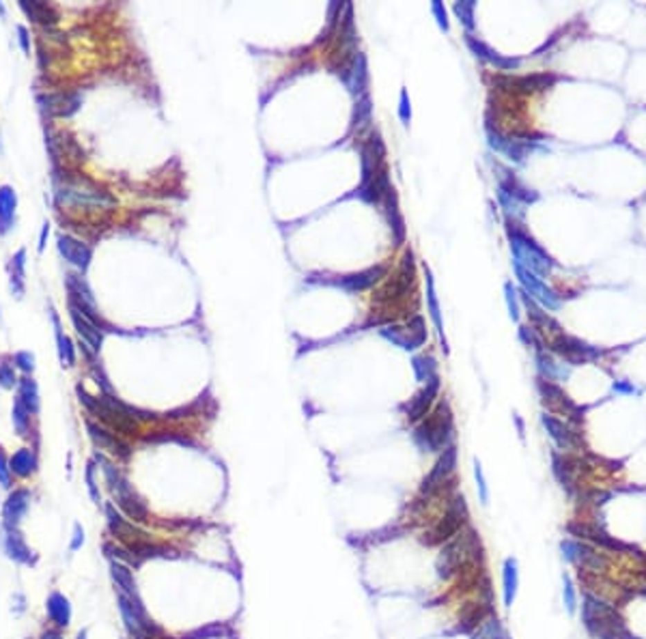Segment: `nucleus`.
<instances>
[{"label": "nucleus", "mask_w": 646, "mask_h": 639, "mask_svg": "<svg viewBox=\"0 0 646 639\" xmlns=\"http://www.w3.org/2000/svg\"><path fill=\"white\" fill-rule=\"evenodd\" d=\"M582 622L595 639H636L616 609L591 592L582 598Z\"/></svg>", "instance_id": "obj_7"}, {"label": "nucleus", "mask_w": 646, "mask_h": 639, "mask_svg": "<svg viewBox=\"0 0 646 639\" xmlns=\"http://www.w3.org/2000/svg\"><path fill=\"white\" fill-rule=\"evenodd\" d=\"M562 603H564V609L569 613H575L577 611V590H575V584L569 575L562 577Z\"/></svg>", "instance_id": "obj_49"}, {"label": "nucleus", "mask_w": 646, "mask_h": 639, "mask_svg": "<svg viewBox=\"0 0 646 639\" xmlns=\"http://www.w3.org/2000/svg\"><path fill=\"white\" fill-rule=\"evenodd\" d=\"M496 172H500V174H498V188L504 190L508 196H513L515 201H519L521 205H530V203H537V201H539V194H537L535 190H530V188H526L508 168L496 164Z\"/></svg>", "instance_id": "obj_27"}, {"label": "nucleus", "mask_w": 646, "mask_h": 639, "mask_svg": "<svg viewBox=\"0 0 646 639\" xmlns=\"http://www.w3.org/2000/svg\"><path fill=\"white\" fill-rule=\"evenodd\" d=\"M84 478H87V487H89V493L93 497V502L100 504V489H97V483H95V461H89Z\"/></svg>", "instance_id": "obj_57"}, {"label": "nucleus", "mask_w": 646, "mask_h": 639, "mask_svg": "<svg viewBox=\"0 0 646 639\" xmlns=\"http://www.w3.org/2000/svg\"><path fill=\"white\" fill-rule=\"evenodd\" d=\"M554 476L558 478V483L562 489H566L569 493H573V483H575V471H573V463L569 456L564 454H554Z\"/></svg>", "instance_id": "obj_42"}, {"label": "nucleus", "mask_w": 646, "mask_h": 639, "mask_svg": "<svg viewBox=\"0 0 646 639\" xmlns=\"http://www.w3.org/2000/svg\"><path fill=\"white\" fill-rule=\"evenodd\" d=\"M472 639H508L504 633V627L500 622V618L496 613H492L487 620L472 633Z\"/></svg>", "instance_id": "obj_46"}, {"label": "nucleus", "mask_w": 646, "mask_h": 639, "mask_svg": "<svg viewBox=\"0 0 646 639\" xmlns=\"http://www.w3.org/2000/svg\"><path fill=\"white\" fill-rule=\"evenodd\" d=\"M58 252L65 258L67 263H71L73 267L78 269H87L91 258H93V250L89 244L80 242V239H75L71 235H61L58 237Z\"/></svg>", "instance_id": "obj_25"}, {"label": "nucleus", "mask_w": 646, "mask_h": 639, "mask_svg": "<svg viewBox=\"0 0 646 639\" xmlns=\"http://www.w3.org/2000/svg\"><path fill=\"white\" fill-rule=\"evenodd\" d=\"M13 426H15V431L19 433V435H28V429H30V411L19 403V401H15L13 403Z\"/></svg>", "instance_id": "obj_50"}, {"label": "nucleus", "mask_w": 646, "mask_h": 639, "mask_svg": "<svg viewBox=\"0 0 646 639\" xmlns=\"http://www.w3.org/2000/svg\"><path fill=\"white\" fill-rule=\"evenodd\" d=\"M13 362H15V366H17L19 370L30 372V370L35 368V355H33L30 351H17V353L13 355Z\"/></svg>", "instance_id": "obj_56"}, {"label": "nucleus", "mask_w": 646, "mask_h": 639, "mask_svg": "<svg viewBox=\"0 0 646 639\" xmlns=\"http://www.w3.org/2000/svg\"><path fill=\"white\" fill-rule=\"evenodd\" d=\"M465 46L472 50V54H476L481 61H485V63H489V65H494L498 71H513V69H517L519 65H521V61L519 58H513V56H502V54H498L496 50H492L489 48L483 39H478V37H474L472 33H465Z\"/></svg>", "instance_id": "obj_22"}, {"label": "nucleus", "mask_w": 646, "mask_h": 639, "mask_svg": "<svg viewBox=\"0 0 646 639\" xmlns=\"http://www.w3.org/2000/svg\"><path fill=\"white\" fill-rule=\"evenodd\" d=\"M537 366H539L541 379H545V381H560V379H566V370L560 368L554 359L545 353L541 341H537Z\"/></svg>", "instance_id": "obj_40"}, {"label": "nucleus", "mask_w": 646, "mask_h": 639, "mask_svg": "<svg viewBox=\"0 0 646 639\" xmlns=\"http://www.w3.org/2000/svg\"><path fill=\"white\" fill-rule=\"evenodd\" d=\"M492 613H494V607H492V603H489V601H481V598H478V601H474V603H467L459 611L457 631L472 635Z\"/></svg>", "instance_id": "obj_28"}, {"label": "nucleus", "mask_w": 646, "mask_h": 639, "mask_svg": "<svg viewBox=\"0 0 646 639\" xmlns=\"http://www.w3.org/2000/svg\"><path fill=\"white\" fill-rule=\"evenodd\" d=\"M431 11H433V15H436V19H438L440 28H442V30H448V28H450V24H448V15H446V9H444V5L440 3V0H433V5H431Z\"/></svg>", "instance_id": "obj_60"}, {"label": "nucleus", "mask_w": 646, "mask_h": 639, "mask_svg": "<svg viewBox=\"0 0 646 639\" xmlns=\"http://www.w3.org/2000/svg\"><path fill=\"white\" fill-rule=\"evenodd\" d=\"M370 112H373V102H370V95L366 93V95L358 97V102H356L354 118H351V125H354V129L360 132L370 121Z\"/></svg>", "instance_id": "obj_48"}, {"label": "nucleus", "mask_w": 646, "mask_h": 639, "mask_svg": "<svg viewBox=\"0 0 646 639\" xmlns=\"http://www.w3.org/2000/svg\"><path fill=\"white\" fill-rule=\"evenodd\" d=\"M384 341L403 351H416L427 343V325L420 314H412L405 323H390L379 330Z\"/></svg>", "instance_id": "obj_11"}, {"label": "nucleus", "mask_w": 646, "mask_h": 639, "mask_svg": "<svg viewBox=\"0 0 646 639\" xmlns=\"http://www.w3.org/2000/svg\"><path fill=\"white\" fill-rule=\"evenodd\" d=\"M455 13L457 17L463 22V26L469 30H474V9H476V3L474 0H463V3H455Z\"/></svg>", "instance_id": "obj_51"}, {"label": "nucleus", "mask_w": 646, "mask_h": 639, "mask_svg": "<svg viewBox=\"0 0 646 639\" xmlns=\"http://www.w3.org/2000/svg\"><path fill=\"white\" fill-rule=\"evenodd\" d=\"M412 439L422 452H433V454H442L446 448L455 446V417H453V409H450L448 401L442 398V401L436 403V407L429 411L427 417H422L418 424H414Z\"/></svg>", "instance_id": "obj_4"}, {"label": "nucleus", "mask_w": 646, "mask_h": 639, "mask_svg": "<svg viewBox=\"0 0 646 639\" xmlns=\"http://www.w3.org/2000/svg\"><path fill=\"white\" fill-rule=\"evenodd\" d=\"M87 431H89L93 446L97 450H102V454H110L112 458H116V461H127V458L132 456V446L121 435H116L114 431L106 429L104 424L87 420Z\"/></svg>", "instance_id": "obj_13"}, {"label": "nucleus", "mask_w": 646, "mask_h": 639, "mask_svg": "<svg viewBox=\"0 0 646 639\" xmlns=\"http://www.w3.org/2000/svg\"><path fill=\"white\" fill-rule=\"evenodd\" d=\"M17 384V377L11 364H0V386L5 390H11Z\"/></svg>", "instance_id": "obj_58"}, {"label": "nucleus", "mask_w": 646, "mask_h": 639, "mask_svg": "<svg viewBox=\"0 0 646 639\" xmlns=\"http://www.w3.org/2000/svg\"><path fill=\"white\" fill-rule=\"evenodd\" d=\"M537 388H539V392H541L543 403H545L547 407H550L552 411H558V413H562V415H569L571 420H575V422H582V413H584V411L571 401L569 396L564 394V390H562L560 386H556L554 381H545V379L539 377Z\"/></svg>", "instance_id": "obj_17"}, {"label": "nucleus", "mask_w": 646, "mask_h": 639, "mask_svg": "<svg viewBox=\"0 0 646 639\" xmlns=\"http://www.w3.org/2000/svg\"><path fill=\"white\" fill-rule=\"evenodd\" d=\"M483 562V541L478 532L467 525L455 538H450L446 545L440 547L438 557V577L448 582V579L465 575L467 570H474Z\"/></svg>", "instance_id": "obj_1"}, {"label": "nucleus", "mask_w": 646, "mask_h": 639, "mask_svg": "<svg viewBox=\"0 0 646 639\" xmlns=\"http://www.w3.org/2000/svg\"><path fill=\"white\" fill-rule=\"evenodd\" d=\"M69 314H71V323L80 336V341L84 343V347L91 349V353H97L102 349V343H104V330L100 325H95L89 316H84L80 310L75 306L69 304Z\"/></svg>", "instance_id": "obj_24"}, {"label": "nucleus", "mask_w": 646, "mask_h": 639, "mask_svg": "<svg viewBox=\"0 0 646 639\" xmlns=\"http://www.w3.org/2000/svg\"><path fill=\"white\" fill-rule=\"evenodd\" d=\"M550 345L569 364H584V362H591V359L599 357V349L577 341V338H573L569 334H562V332L552 338Z\"/></svg>", "instance_id": "obj_18"}, {"label": "nucleus", "mask_w": 646, "mask_h": 639, "mask_svg": "<svg viewBox=\"0 0 646 639\" xmlns=\"http://www.w3.org/2000/svg\"><path fill=\"white\" fill-rule=\"evenodd\" d=\"M110 577L116 586V592L119 594H125L129 598H138V588H136V579H134V573L127 564L119 562V560H112L110 564Z\"/></svg>", "instance_id": "obj_36"}, {"label": "nucleus", "mask_w": 646, "mask_h": 639, "mask_svg": "<svg viewBox=\"0 0 646 639\" xmlns=\"http://www.w3.org/2000/svg\"><path fill=\"white\" fill-rule=\"evenodd\" d=\"M0 485L5 489L11 487V467H9V458L5 456L3 448H0Z\"/></svg>", "instance_id": "obj_59"}, {"label": "nucleus", "mask_w": 646, "mask_h": 639, "mask_svg": "<svg viewBox=\"0 0 646 639\" xmlns=\"http://www.w3.org/2000/svg\"><path fill=\"white\" fill-rule=\"evenodd\" d=\"M75 392H78V398H80V403L84 405V409L106 429L114 431L116 435H136L138 433V422L143 420V417L138 415L141 413L138 409L121 403L114 394L91 396L82 386H78Z\"/></svg>", "instance_id": "obj_2"}, {"label": "nucleus", "mask_w": 646, "mask_h": 639, "mask_svg": "<svg viewBox=\"0 0 646 639\" xmlns=\"http://www.w3.org/2000/svg\"><path fill=\"white\" fill-rule=\"evenodd\" d=\"M341 82L354 93L356 97L366 95V87H368V67H366V58L364 54H358L349 65H345L341 71H337Z\"/></svg>", "instance_id": "obj_23"}, {"label": "nucleus", "mask_w": 646, "mask_h": 639, "mask_svg": "<svg viewBox=\"0 0 646 639\" xmlns=\"http://www.w3.org/2000/svg\"><path fill=\"white\" fill-rule=\"evenodd\" d=\"M457 458H459V452H457V446H450L446 448L440 458L436 461V465L431 467V471L424 476V480L420 483L418 487V493L414 497V502L409 504V510L412 512H422L427 506H431L440 499L442 495L444 497H450L448 491L455 489V471H457Z\"/></svg>", "instance_id": "obj_6"}, {"label": "nucleus", "mask_w": 646, "mask_h": 639, "mask_svg": "<svg viewBox=\"0 0 646 639\" xmlns=\"http://www.w3.org/2000/svg\"><path fill=\"white\" fill-rule=\"evenodd\" d=\"M48 235H50V226H48V224H44V231H42V237H39V252H44V248H46V239H48Z\"/></svg>", "instance_id": "obj_64"}, {"label": "nucleus", "mask_w": 646, "mask_h": 639, "mask_svg": "<svg viewBox=\"0 0 646 639\" xmlns=\"http://www.w3.org/2000/svg\"><path fill=\"white\" fill-rule=\"evenodd\" d=\"M517 590H519V566L515 557H508L502 566V596H504L506 607H511L515 603Z\"/></svg>", "instance_id": "obj_37"}, {"label": "nucleus", "mask_w": 646, "mask_h": 639, "mask_svg": "<svg viewBox=\"0 0 646 639\" xmlns=\"http://www.w3.org/2000/svg\"><path fill=\"white\" fill-rule=\"evenodd\" d=\"M521 302H523V308H526V312H528V318H530V325H532V330H539V332H554V336L556 334H560L562 330H560V325L554 321V318L547 314V312H543V308L535 302V299L528 295L526 291H521Z\"/></svg>", "instance_id": "obj_33"}, {"label": "nucleus", "mask_w": 646, "mask_h": 639, "mask_svg": "<svg viewBox=\"0 0 646 639\" xmlns=\"http://www.w3.org/2000/svg\"><path fill=\"white\" fill-rule=\"evenodd\" d=\"M515 273H517V278H519V282H521L523 291H526L528 295H530L537 304H541V306H545V308H550V310H558V308H560V297L556 295L554 289L547 287L539 276H535L532 271L523 269V267L517 265V263H515Z\"/></svg>", "instance_id": "obj_19"}, {"label": "nucleus", "mask_w": 646, "mask_h": 639, "mask_svg": "<svg viewBox=\"0 0 646 639\" xmlns=\"http://www.w3.org/2000/svg\"><path fill=\"white\" fill-rule=\"evenodd\" d=\"M560 551L566 562L575 564L580 570L589 573H603L608 568V557L599 553V549L586 541H577V538H564L560 543Z\"/></svg>", "instance_id": "obj_12"}, {"label": "nucleus", "mask_w": 646, "mask_h": 639, "mask_svg": "<svg viewBox=\"0 0 646 639\" xmlns=\"http://www.w3.org/2000/svg\"><path fill=\"white\" fill-rule=\"evenodd\" d=\"M3 545H5L7 555L11 557L13 562H17V564H30V562H33V551H30V547L26 545V541L22 538V534H19L15 528H7V525H5Z\"/></svg>", "instance_id": "obj_34"}, {"label": "nucleus", "mask_w": 646, "mask_h": 639, "mask_svg": "<svg viewBox=\"0 0 646 639\" xmlns=\"http://www.w3.org/2000/svg\"><path fill=\"white\" fill-rule=\"evenodd\" d=\"M56 198L61 205H78V207H104L116 203L106 190L97 188L89 179H75V181L65 183L56 192Z\"/></svg>", "instance_id": "obj_10"}, {"label": "nucleus", "mask_w": 646, "mask_h": 639, "mask_svg": "<svg viewBox=\"0 0 646 639\" xmlns=\"http://www.w3.org/2000/svg\"><path fill=\"white\" fill-rule=\"evenodd\" d=\"M467 525H469V510L465 504V497L455 493L446 499L444 512L438 519H433V523L420 534V543L427 547H442L450 538H455L459 532H463Z\"/></svg>", "instance_id": "obj_8"}, {"label": "nucleus", "mask_w": 646, "mask_h": 639, "mask_svg": "<svg viewBox=\"0 0 646 639\" xmlns=\"http://www.w3.org/2000/svg\"><path fill=\"white\" fill-rule=\"evenodd\" d=\"M541 424H543V429L547 431V435H550L552 442L556 444L558 450H562V452H575V450H580V448L584 446L582 435H580L571 424H566L564 420L556 417L554 413H543V415H541Z\"/></svg>", "instance_id": "obj_16"}, {"label": "nucleus", "mask_w": 646, "mask_h": 639, "mask_svg": "<svg viewBox=\"0 0 646 639\" xmlns=\"http://www.w3.org/2000/svg\"><path fill=\"white\" fill-rule=\"evenodd\" d=\"M412 368H414V375L420 384H429L431 379L440 377L438 375V362L433 355L429 353H422V355H414L412 357Z\"/></svg>", "instance_id": "obj_43"}, {"label": "nucleus", "mask_w": 646, "mask_h": 639, "mask_svg": "<svg viewBox=\"0 0 646 639\" xmlns=\"http://www.w3.org/2000/svg\"><path fill=\"white\" fill-rule=\"evenodd\" d=\"M52 321H54V327H56V343H58V357H61L63 366H73L75 362V351H73V345L69 338L63 334L61 330V323H58V316L52 314Z\"/></svg>", "instance_id": "obj_45"}, {"label": "nucleus", "mask_w": 646, "mask_h": 639, "mask_svg": "<svg viewBox=\"0 0 646 639\" xmlns=\"http://www.w3.org/2000/svg\"><path fill=\"white\" fill-rule=\"evenodd\" d=\"M498 198H500V205H502V209L506 211L508 217H511V215H513V217H515V215L521 217V215H523V209H521L523 205H521L519 201H515L513 196H508V194H506L504 190H500V188H498Z\"/></svg>", "instance_id": "obj_52"}, {"label": "nucleus", "mask_w": 646, "mask_h": 639, "mask_svg": "<svg viewBox=\"0 0 646 639\" xmlns=\"http://www.w3.org/2000/svg\"><path fill=\"white\" fill-rule=\"evenodd\" d=\"M399 118L403 121V125H409V121H412V102H409V95L405 89L399 95Z\"/></svg>", "instance_id": "obj_55"}, {"label": "nucleus", "mask_w": 646, "mask_h": 639, "mask_svg": "<svg viewBox=\"0 0 646 639\" xmlns=\"http://www.w3.org/2000/svg\"><path fill=\"white\" fill-rule=\"evenodd\" d=\"M504 297H506V306H508V314H511L513 321L519 318V304H517V291L513 287V282L504 285Z\"/></svg>", "instance_id": "obj_53"}, {"label": "nucleus", "mask_w": 646, "mask_h": 639, "mask_svg": "<svg viewBox=\"0 0 646 639\" xmlns=\"http://www.w3.org/2000/svg\"><path fill=\"white\" fill-rule=\"evenodd\" d=\"M487 138H489V147H492L496 153H502L504 157H508L511 162H523L526 155L530 153V145L517 136H506L494 127H487Z\"/></svg>", "instance_id": "obj_21"}, {"label": "nucleus", "mask_w": 646, "mask_h": 639, "mask_svg": "<svg viewBox=\"0 0 646 639\" xmlns=\"http://www.w3.org/2000/svg\"><path fill=\"white\" fill-rule=\"evenodd\" d=\"M39 639H63V635H61V629H48L42 633Z\"/></svg>", "instance_id": "obj_63"}, {"label": "nucleus", "mask_w": 646, "mask_h": 639, "mask_svg": "<svg viewBox=\"0 0 646 639\" xmlns=\"http://www.w3.org/2000/svg\"><path fill=\"white\" fill-rule=\"evenodd\" d=\"M11 474L17 478H30L37 471V456L30 448H19L11 458H9Z\"/></svg>", "instance_id": "obj_39"}, {"label": "nucleus", "mask_w": 646, "mask_h": 639, "mask_svg": "<svg viewBox=\"0 0 646 639\" xmlns=\"http://www.w3.org/2000/svg\"><path fill=\"white\" fill-rule=\"evenodd\" d=\"M388 273H390V265L379 263V265H373L368 269H362L358 273L343 276L341 280H337V285L349 293H362V291H368V289L377 287L379 282H384Z\"/></svg>", "instance_id": "obj_20"}, {"label": "nucleus", "mask_w": 646, "mask_h": 639, "mask_svg": "<svg viewBox=\"0 0 646 639\" xmlns=\"http://www.w3.org/2000/svg\"><path fill=\"white\" fill-rule=\"evenodd\" d=\"M360 168H362V183L370 181L375 174L388 168L386 147L377 129H370V134L360 143Z\"/></svg>", "instance_id": "obj_14"}, {"label": "nucleus", "mask_w": 646, "mask_h": 639, "mask_svg": "<svg viewBox=\"0 0 646 639\" xmlns=\"http://www.w3.org/2000/svg\"><path fill=\"white\" fill-rule=\"evenodd\" d=\"M416 287V258H414V250L407 248L399 261V267L386 276L384 285L373 293L370 297V304L373 308H379L382 312H390V310H399L401 306L407 308L409 306V293H414Z\"/></svg>", "instance_id": "obj_3"}, {"label": "nucleus", "mask_w": 646, "mask_h": 639, "mask_svg": "<svg viewBox=\"0 0 646 639\" xmlns=\"http://www.w3.org/2000/svg\"><path fill=\"white\" fill-rule=\"evenodd\" d=\"M46 611H48V618L54 622L56 629L69 627V622H71V605L65 598V594L52 592L48 596V601H46Z\"/></svg>", "instance_id": "obj_35"}, {"label": "nucleus", "mask_w": 646, "mask_h": 639, "mask_svg": "<svg viewBox=\"0 0 646 639\" xmlns=\"http://www.w3.org/2000/svg\"><path fill=\"white\" fill-rule=\"evenodd\" d=\"M28 502H30V493L26 489H15L13 493H9L7 502L3 506V519L7 528H15L22 516L28 510Z\"/></svg>", "instance_id": "obj_32"}, {"label": "nucleus", "mask_w": 646, "mask_h": 639, "mask_svg": "<svg viewBox=\"0 0 646 639\" xmlns=\"http://www.w3.org/2000/svg\"><path fill=\"white\" fill-rule=\"evenodd\" d=\"M17 401L22 403L30 413H37V411H39V390H37V384L33 381L30 377H24L22 381H19Z\"/></svg>", "instance_id": "obj_44"}, {"label": "nucleus", "mask_w": 646, "mask_h": 639, "mask_svg": "<svg viewBox=\"0 0 646 639\" xmlns=\"http://www.w3.org/2000/svg\"><path fill=\"white\" fill-rule=\"evenodd\" d=\"M19 7H22V11L30 19H35V22H39V24H54L58 19V13L46 3H37V0H19Z\"/></svg>", "instance_id": "obj_41"}, {"label": "nucleus", "mask_w": 646, "mask_h": 639, "mask_svg": "<svg viewBox=\"0 0 646 639\" xmlns=\"http://www.w3.org/2000/svg\"><path fill=\"white\" fill-rule=\"evenodd\" d=\"M424 285H427V310H429V316H431V321H433V325L438 330V336L442 341L444 353H448V343H446L444 323H442V310H440V299H438V293H436V280H433V273H431V269L427 265H424Z\"/></svg>", "instance_id": "obj_31"}, {"label": "nucleus", "mask_w": 646, "mask_h": 639, "mask_svg": "<svg viewBox=\"0 0 646 639\" xmlns=\"http://www.w3.org/2000/svg\"><path fill=\"white\" fill-rule=\"evenodd\" d=\"M44 110L52 116H71L80 108V95L78 93H50L39 97Z\"/></svg>", "instance_id": "obj_30"}, {"label": "nucleus", "mask_w": 646, "mask_h": 639, "mask_svg": "<svg viewBox=\"0 0 646 639\" xmlns=\"http://www.w3.org/2000/svg\"><path fill=\"white\" fill-rule=\"evenodd\" d=\"M474 478H476V489H478V499L481 504L487 506L489 504V487H487V480H485V474H483V467L478 461H474Z\"/></svg>", "instance_id": "obj_54"}, {"label": "nucleus", "mask_w": 646, "mask_h": 639, "mask_svg": "<svg viewBox=\"0 0 646 639\" xmlns=\"http://www.w3.org/2000/svg\"><path fill=\"white\" fill-rule=\"evenodd\" d=\"M24 258H26L24 250H19L11 258V291L15 297H22L24 293Z\"/></svg>", "instance_id": "obj_47"}, {"label": "nucleus", "mask_w": 646, "mask_h": 639, "mask_svg": "<svg viewBox=\"0 0 646 639\" xmlns=\"http://www.w3.org/2000/svg\"><path fill=\"white\" fill-rule=\"evenodd\" d=\"M506 235H508V242H511V252L515 256L517 265H521L528 271H532L539 278H545L554 269V265H556L554 258L547 254L523 228L513 224L511 219L506 222Z\"/></svg>", "instance_id": "obj_9"}, {"label": "nucleus", "mask_w": 646, "mask_h": 639, "mask_svg": "<svg viewBox=\"0 0 646 639\" xmlns=\"http://www.w3.org/2000/svg\"><path fill=\"white\" fill-rule=\"evenodd\" d=\"M440 390H442V381L440 377L431 379L429 384L422 386V390H418L409 401L403 405V415L409 424H418L422 417L429 415V411L436 407V401L440 398Z\"/></svg>", "instance_id": "obj_15"}, {"label": "nucleus", "mask_w": 646, "mask_h": 639, "mask_svg": "<svg viewBox=\"0 0 646 639\" xmlns=\"http://www.w3.org/2000/svg\"><path fill=\"white\" fill-rule=\"evenodd\" d=\"M82 545H84V530L80 525H75L73 528V538H71V549L78 551Z\"/></svg>", "instance_id": "obj_61"}, {"label": "nucleus", "mask_w": 646, "mask_h": 639, "mask_svg": "<svg viewBox=\"0 0 646 639\" xmlns=\"http://www.w3.org/2000/svg\"><path fill=\"white\" fill-rule=\"evenodd\" d=\"M17 35H19V44H22V50L28 54L30 52V42H28V30L24 26H17Z\"/></svg>", "instance_id": "obj_62"}, {"label": "nucleus", "mask_w": 646, "mask_h": 639, "mask_svg": "<svg viewBox=\"0 0 646 639\" xmlns=\"http://www.w3.org/2000/svg\"><path fill=\"white\" fill-rule=\"evenodd\" d=\"M382 209L386 213V219L390 224V231H393V244L395 246H403L405 244V237H407V228H405V219H403V213L399 209V196H397V190L390 192L384 203H382Z\"/></svg>", "instance_id": "obj_29"}, {"label": "nucleus", "mask_w": 646, "mask_h": 639, "mask_svg": "<svg viewBox=\"0 0 646 639\" xmlns=\"http://www.w3.org/2000/svg\"><path fill=\"white\" fill-rule=\"evenodd\" d=\"M506 82V89L519 91V93H537V91H547L558 82L556 73H532V75H506L500 78Z\"/></svg>", "instance_id": "obj_26"}, {"label": "nucleus", "mask_w": 646, "mask_h": 639, "mask_svg": "<svg viewBox=\"0 0 646 639\" xmlns=\"http://www.w3.org/2000/svg\"><path fill=\"white\" fill-rule=\"evenodd\" d=\"M17 194L11 186H0V235H7L13 226Z\"/></svg>", "instance_id": "obj_38"}, {"label": "nucleus", "mask_w": 646, "mask_h": 639, "mask_svg": "<svg viewBox=\"0 0 646 639\" xmlns=\"http://www.w3.org/2000/svg\"><path fill=\"white\" fill-rule=\"evenodd\" d=\"M93 461L102 467V474L106 478L108 489H110L112 499H114V506L119 508L134 523L147 521V519H149V508L145 504V499L138 495V491L129 485L123 469L116 465L114 461H110V458L106 454H102V452H95Z\"/></svg>", "instance_id": "obj_5"}]
</instances>
